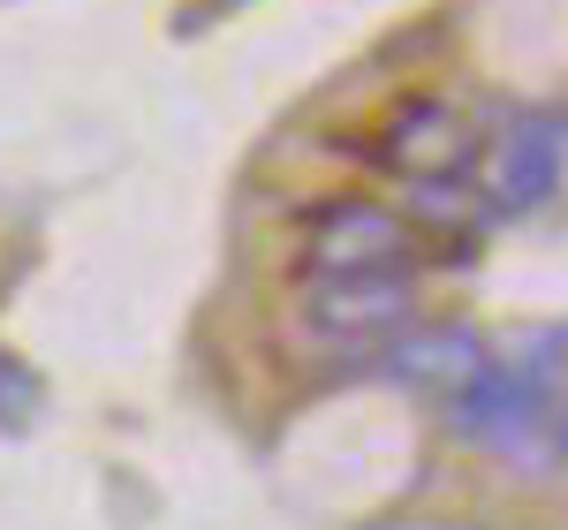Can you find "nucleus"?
I'll use <instances>...</instances> for the list:
<instances>
[{
  "instance_id": "obj_1",
  "label": "nucleus",
  "mask_w": 568,
  "mask_h": 530,
  "mask_svg": "<svg viewBox=\"0 0 568 530\" xmlns=\"http://www.w3.org/2000/svg\"><path fill=\"white\" fill-rule=\"evenodd\" d=\"M561 349L568 342H546V349H524V356H485L470 379H455L447 432L463 447H485V455H524L554 417Z\"/></svg>"
},
{
  "instance_id": "obj_2",
  "label": "nucleus",
  "mask_w": 568,
  "mask_h": 530,
  "mask_svg": "<svg viewBox=\"0 0 568 530\" xmlns=\"http://www.w3.org/2000/svg\"><path fill=\"white\" fill-rule=\"evenodd\" d=\"M433 243H447V235H425L417 221H402L372 197H326L296 227V265H304V281H318V273H409V265L439 258Z\"/></svg>"
},
{
  "instance_id": "obj_3",
  "label": "nucleus",
  "mask_w": 568,
  "mask_h": 530,
  "mask_svg": "<svg viewBox=\"0 0 568 530\" xmlns=\"http://www.w3.org/2000/svg\"><path fill=\"white\" fill-rule=\"evenodd\" d=\"M478 152H485V122L470 106L439 99V91H409L379 114V130L364 144V160H379L387 175L402 182H455V175H478Z\"/></svg>"
},
{
  "instance_id": "obj_4",
  "label": "nucleus",
  "mask_w": 568,
  "mask_h": 530,
  "mask_svg": "<svg viewBox=\"0 0 568 530\" xmlns=\"http://www.w3.org/2000/svg\"><path fill=\"white\" fill-rule=\"evenodd\" d=\"M417 318L409 273H318L304 281V326L334 349H379Z\"/></svg>"
},
{
  "instance_id": "obj_5",
  "label": "nucleus",
  "mask_w": 568,
  "mask_h": 530,
  "mask_svg": "<svg viewBox=\"0 0 568 530\" xmlns=\"http://www.w3.org/2000/svg\"><path fill=\"white\" fill-rule=\"evenodd\" d=\"M478 197L485 213H530V205H546L568 175V136L561 122H546V114H524L516 130L485 136L478 152Z\"/></svg>"
},
{
  "instance_id": "obj_6",
  "label": "nucleus",
  "mask_w": 568,
  "mask_h": 530,
  "mask_svg": "<svg viewBox=\"0 0 568 530\" xmlns=\"http://www.w3.org/2000/svg\"><path fill=\"white\" fill-rule=\"evenodd\" d=\"M485 364V342L470 334V326H402V334H387L379 349H372V379H387V387H455V379H470Z\"/></svg>"
},
{
  "instance_id": "obj_7",
  "label": "nucleus",
  "mask_w": 568,
  "mask_h": 530,
  "mask_svg": "<svg viewBox=\"0 0 568 530\" xmlns=\"http://www.w3.org/2000/svg\"><path fill=\"white\" fill-rule=\"evenodd\" d=\"M39 379L16 364V356H0V432H23L31 417H39Z\"/></svg>"
},
{
  "instance_id": "obj_8",
  "label": "nucleus",
  "mask_w": 568,
  "mask_h": 530,
  "mask_svg": "<svg viewBox=\"0 0 568 530\" xmlns=\"http://www.w3.org/2000/svg\"><path fill=\"white\" fill-rule=\"evenodd\" d=\"M546 447L568 462V409H554V417H546Z\"/></svg>"
}]
</instances>
